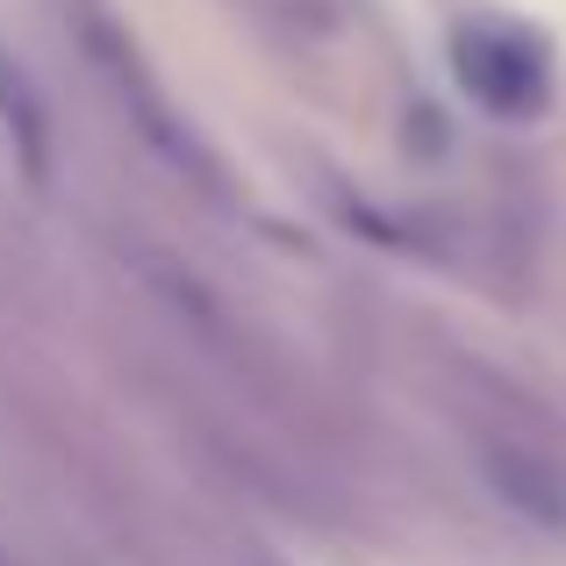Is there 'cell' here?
<instances>
[{"mask_svg": "<svg viewBox=\"0 0 566 566\" xmlns=\"http://www.w3.org/2000/svg\"><path fill=\"white\" fill-rule=\"evenodd\" d=\"M452 72L488 115H538L553 94V57H545L538 29L481 14L452 36Z\"/></svg>", "mask_w": 566, "mask_h": 566, "instance_id": "obj_1", "label": "cell"}, {"mask_svg": "<svg viewBox=\"0 0 566 566\" xmlns=\"http://www.w3.org/2000/svg\"><path fill=\"white\" fill-rule=\"evenodd\" d=\"M80 36H86V57L108 72V86H115V101L129 108V123L144 129V144H158V151H166V166L208 172V151L193 144V129L180 123V101H166V86H158V72L137 57L129 29H123V22H108L94 0H80Z\"/></svg>", "mask_w": 566, "mask_h": 566, "instance_id": "obj_2", "label": "cell"}, {"mask_svg": "<svg viewBox=\"0 0 566 566\" xmlns=\"http://www.w3.org/2000/svg\"><path fill=\"white\" fill-rule=\"evenodd\" d=\"M0 137H8V158L29 187L51 180V115H43L36 86L22 80L14 57H0Z\"/></svg>", "mask_w": 566, "mask_h": 566, "instance_id": "obj_3", "label": "cell"}, {"mask_svg": "<svg viewBox=\"0 0 566 566\" xmlns=\"http://www.w3.org/2000/svg\"><path fill=\"white\" fill-rule=\"evenodd\" d=\"M488 481L502 488V502L524 516H538V524H566V481L545 459L531 452H488Z\"/></svg>", "mask_w": 566, "mask_h": 566, "instance_id": "obj_4", "label": "cell"}, {"mask_svg": "<svg viewBox=\"0 0 566 566\" xmlns=\"http://www.w3.org/2000/svg\"><path fill=\"white\" fill-rule=\"evenodd\" d=\"M0 566H14V559H0Z\"/></svg>", "mask_w": 566, "mask_h": 566, "instance_id": "obj_5", "label": "cell"}]
</instances>
